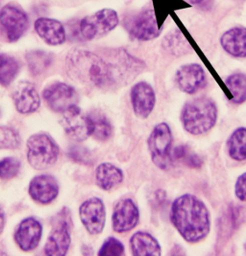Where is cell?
<instances>
[{
	"instance_id": "obj_1",
	"label": "cell",
	"mask_w": 246,
	"mask_h": 256,
	"mask_svg": "<svg viewBox=\"0 0 246 256\" xmlns=\"http://www.w3.org/2000/svg\"><path fill=\"white\" fill-rule=\"evenodd\" d=\"M66 66L68 74L75 81L98 88H112L123 82L132 81L144 64L123 50L115 51L110 60L93 52L73 49L68 54Z\"/></svg>"
},
{
	"instance_id": "obj_2",
	"label": "cell",
	"mask_w": 246,
	"mask_h": 256,
	"mask_svg": "<svg viewBox=\"0 0 246 256\" xmlns=\"http://www.w3.org/2000/svg\"><path fill=\"white\" fill-rule=\"evenodd\" d=\"M170 219L178 232L188 243H198L210 232V212L193 195L185 194L172 204Z\"/></svg>"
},
{
	"instance_id": "obj_3",
	"label": "cell",
	"mask_w": 246,
	"mask_h": 256,
	"mask_svg": "<svg viewBox=\"0 0 246 256\" xmlns=\"http://www.w3.org/2000/svg\"><path fill=\"white\" fill-rule=\"evenodd\" d=\"M181 120L185 130L194 136L209 132L216 123L217 108L208 98H197L188 102L182 110Z\"/></svg>"
},
{
	"instance_id": "obj_4",
	"label": "cell",
	"mask_w": 246,
	"mask_h": 256,
	"mask_svg": "<svg viewBox=\"0 0 246 256\" xmlns=\"http://www.w3.org/2000/svg\"><path fill=\"white\" fill-rule=\"evenodd\" d=\"M59 148L47 134L32 136L27 141V160L37 170H46L58 160Z\"/></svg>"
},
{
	"instance_id": "obj_5",
	"label": "cell",
	"mask_w": 246,
	"mask_h": 256,
	"mask_svg": "<svg viewBox=\"0 0 246 256\" xmlns=\"http://www.w3.org/2000/svg\"><path fill=\"white\" fill-rule=\"evenodd\" d=\"M118 16L115 10L102 9L83 18L79 32L84 40H94L113 31L118 25Z\"/></svg>"
},
{
	"instance_id": "obj_6",
	"label": "cell",
	"mask_w": 246,
	"mask_h": 256,
	"mask_svg": "<svg viewBox=\"0 0 246 256\" xmlns=\"http://www.w3.org/2000/svg\"><path fill=\"white\" fill-rule=\"evenodd\" d=\"M124 26L130 35L140 40H151L159 36L162 31V26L157 22L153 8H145L126 18Z\"/></svg>"
},
{
	"instance_id": "obj_7",
	"label": "cell",
	"mask_w": 246,
	"mask_h": 256,
	"mask_svg": "<svg viewBox=\"0 0 246 256\" xmlns=\"http://www.w3.org/2000/svg\"><path fill=\"white\" fill-rule=\"evenodd\" d=\"M172 132L166 123L158 124L148 138V148L155 164L165 169L171 162Z\"/></svg>"
},
{
	"instance_id": "obj_8",
	"label": "cell",
	"mask_w": 246,
	"mask_h": 256,
	"mask_svg": "<svg viewBox=\"0 0 246 256\" xmlns=\"http://www.w3.org/2000/svg\"><path fill=\"white\" fill-rule=\"evenodd\" d=\"M61 125L71 140L82 142L93 132V125L89 116H86L77 105H73L62 112Z\"/></svg>"
},
{
	"instance_id": "obj_9",
	"label": "cell",
	"mask_w": 246,
	"mask_h": 256,
	"mask_svg": "<svg viewBox=\"0 0 246 256\" xmlns=\"http://www.w3.org/2000/svg\"><path fill=\"white\" fill-rule=\"evenodd\" d=\"M29 20L24 10L7 5L0 11V27L10 42L19 40L28 29Z\"/></svg>"
},
{
	"instance_id": "obj_10",
	"label": "cell",
	"mask_w": 246,
	"mask_h": 256,
	"mask_svg": "<svg viewBox=\"0 0 246 256\" xmlns=\"http://www.w3.org/2000/svg\"><path fill=\"white\" fill-rule=\"evenodd\" d=\"M66 210L61 212L57 217V221L53 224V230L50 233L45 252L47 256H66L71 246V232L70 224L67 220L68 216L65 215Z\"/></svg>"
},
{
	"instance_id": "obj_11",
	"label": "cell",
	"mask_w": 246,
	"mask_h": 256,
	"mask_svg": "<svg viewBox=\"0 0 246 256\" xmlns=\"http://www.w3.org/2000/svg\"><path fill=\"white\" fill-rule=\"evenodd\" d=\"M80 219L88 232L96 235L102 232L105 226L106 210L103 202L98 198H92L85 202L79 210Z\"/></svg>"
},
{
	"instance_id": "obj_12",
	"label": "cell",
	"mask_w": 246,
	"mask_h": 256,
	"mask_svg": "<svg viewBox=\"0 0 246 256\" xmlns=\"http://www.w3.org/2000/svg\"><path fill=\"white\" fill-rule=\"evenodd\" d=\"M44 99L52 110L63 112L71 106L76 105L78 95L71 86L64 82H55L45 90Z\"/></svg>"
},
{
	"instance_id": "obj_13",
	"label": "cell",
	"mask_w": 246,
	"mask_h": 256,
	"mask_svg": "<svg viewBox=\"0 0 246 256\" xmlns=\"http://www.w3.org/2000/svg\"><path fill=\"white\" fill-rule=\"evenodd\" d=\"M140 220L138 206L131 198L119 200L113 213V228L118 233L128 232L135 228Z\"/></svg>"
},
{
	"instance_id": "obj_14",
	"label": "cell",
	"mask_w": 246,
	"mask_h": 256,
	"mask_svg": "<svg viewBox=\"0 0 246 256\" xmlns=\"http://www.w3.org/2000/svg\"><path fill=\"white\" fill-rule=\"evenodd\" d=\"M12 98L17 110L24 114L35 112L41 106L40 95L35 86L30 82L17 84L13 90Z\"/></svg>"
},
{
	"instance_id": "obj_15",
	"label": "cell",
	"mask_w": 246,
	"mask_h": 256,
	"mask_svg": "<svg viewBox=\"0 0 246 256\" xmlns=\"http://www.w3.org/2000/svg\"><path fill=\"white\" fill-rule=\"evenodd\" d=\"M178 88L188 94L197 92L203 86L206 75L203 68L198 64H189L181 66L176 72Z\"/></svg>"
},
{
	"instance_id": "obj_16",
	"label": "cell",
	"mask_w": 246,
	"mask_h": 256,
	"mask_svg": "<svg viewBox=\"0 0 246 256\" xmlns=\"http://www.w3.org/2000/svg\"><path fill=\"white\" fill-rule=\"evenodd\" d=\"M131 100L136 116L144 119L152 112L156 104V95L149 84L141 82L132 88Z\"/></svg>"
},
{
	"instance_id": "obj_17",
	"label": "cell",
	"mask_w": 246,
	"mask_h": 256,
	"mask_svg": "<svg viewBox=\"0 0 246 256\" xmlns=\"http://www.w3.org/2000/svg\"><path fill=\"white\" fill-rule=\"evenodd\" d=\"M42 232L43 228L40 222L34 218H27L20 224L15 234V239L22 250L30 252L38 246Z\"/></svg>"
},
{
	"instance_id": "obj_18",
	"label": "cell",
	"mask_w": 246,
	"mask_h": 256,
	"mask_svg": "<svg viewBox=\"0 0 246 256\" xmlns=\"http://www.w3.org/2000/svg\"><path fill=\"white\" fill-rule=\"evenodd\" d=\"M58 182L52 176H37L29 186L31 198L43 204H50L58 196Z\"/></svg>"
},
{
	"instance_id": "obj_19",
	"label": "cell",
	"mask_w": 246,
	"mask_h": 256,
	"mask_svg": "<svg viewBox=\"0 0 246 256\" xmlns=\"http://www.w3.org/2000/svg\"><path fill=\"white\" fill-rule=\"evenodd\" d=\"M35 30L39 36L49 46H56L66 42L65 27L56 20L40 18L36 20Z\"/></svg>"
},
{
	"instance_id": "obj_20",
	"label": "cell",
	"mask_w": 246,
	"mask_h": 256,
	"mask_svg": "<svg viewBox=\"0 0 246 256\" xmlns=\"http://www.w3.org/2000/svg\"><path fill=\"white\" fill-rule=\"evenodd\" d=\"M223 49L235 58L246 57V28L234 27L223 34L220 38Z\"/></svg>"
},
{
	"instance_id": "obj_21",
	"label": "cell",
	"mask_w": 246,
	"mask_h": 256,
	"mask_svg": "<svg viewBox=\"0 0 246 256\" xmlns=\"http://www.w3.org/2000/svg\"><path fill=\"white\" fill-rule=\"evenodd\" d=\"M130 246L134 256H159L162 254L160 244L149 233L142 232L135 233L130 240Z\"/></svg>"
},
{
	"instance_id": "obj_22",
	"label": "cell",
	"mask_w": 246,
	"mask_h": 256,
	"mask_svg": "<svg viewBox=\"0 0 246 256\" xmlns=\"http://www.w3.org/2000/svg\"><path fill=\"white\" fill-rule=\"evenodd\" d=\"M95 180L101 189L109 191L119 186L123 180V173L111 163H102L96 168Z\"/></svg>"
},
{
	"instance_id": "obj_23",
	"label": "cell",
	"mask_w": 246,
	"mask_h": 256,
	"mask_svg": "<svg viewBox=\"0 0 246 256\" xmlns=\"http://www.w3.org/2000/svg\"><path fill=\"white\" fill-rule=\"evenodd\" d=\"M20 72V64L11 55L0 51V84L8 86Z\"/></svg>"
},
{
	"instance_id": "obj_24",
	"label": "cell",
	"mask_w": 246,
	"mask_h": 256,
	"mask_svg": "<svg viewBox=\"0 0 246 256\" xmlns=\"http://www.w3.org/2000/svg\"><path fill=\"white\" fill-rule=\"evenodd\" d=\"M229 156L237 162L246 160V128L235 130L227 142Z\"/></svg>"
},
{
	"instance_id": "obj_25",
	"label": "cell",
	"mask_w": 246,
	"mask_h": 256,
	"mask_svg": "<svg viewBox=\"0 0 246 256\" xmlns=\"http://www.w3.org/2000/svg\"><path fill=\"white\" fill-rule=\"evenodd\" d=\"M163 46L164 49L177 56L188 53V51L191 50V46L187 38L179 29H175L164 38Z\"/></svg>"
},
{
	"instance_id": "obj_26",
	"label": "cell",
	"mask_w": 246,
	"mask_h": 256,
	"mask_svg": "<svg viewBox=\"0 0 246 256\" xmlns=\"http://www.w3.org/2000/svg\"><path fill=\"white\" fill-rule=\"evenodd\" d=\"M225 84L232 94L231 102L234 104H241L246 101V75L242 73H235L229 76Z\"/></svg>"
},
{
	"instance_id": "obj_27",
	"label": "cell",
	"mask_w": 246,
	"mask_h": 256,
	"mask_svg": "<svg viewBox=\"0 0 246 256\" xmlns=\"http://www.w3.org/2000/svg\"><path fill=\"white\" fill-rule=\"evenodd\" d=\"M92 125H93V132L92 136L94 138L99 141H106L109 140L113 134V128L107 117L97 112H94L90 116Z\"/></svg>"
},
{
	"instance_id": "obj_28",
	"label": "cell",
	"mask_w": 246,
	"mask_h": 256,
	"mask_svg": "<svg viewBox=\"0 0 246 256\" xmlns=\"http://www.w3.org/2000/svg\"><path fill=\"white\" fill-rule=\"evenodd\" d=\"M172 160H181L192 168H200L203 165L202 158L196 154H193L186 146L176 147L171 152V162Z\"/></svg>"
},
{
	"instance_id": "obj_29",
	"label": "cell",
	"mask_w": 246,
	"mask_h": 256,
	"mask_svg": "<svg viewBox=\"0 0 246 256\" xmlns=\"http://www.w3.org/2000/svg\"><path fill=\"white\" fill-rule=\"evenodd\" d=\"M27 62L31 71L39 74L47 70L51 64V57L49 54L43 51H32L27 55Z\"/></svg>"
},
{
	"instance_id": "obj_30",
	"label": "cell",
	"mask_w": 246,
	"mask_h": 256,
	"mask_svg": "<svg viewBox=\"0 0 246 256\" xmlns=\"http://www.w3.org/2000/svg\"><path fill=\"white\" fill-rule=\"evenodd\" d=\"M20 144V136L14 128L0 127V149H17Z\"/></svg>"
},
{
	"instance_id": "obj_31",
	"label": "cell",
	"mask_w": 246,
	"mask_h": 256,
	"mask_svg": "<svg viewBox=\"0 0 246 256\" xmlns=\"http://www.w3.org/2000/svg\"><path fill=\"white\" fill-rule=\"evenodd\" d=\"M21 162L15 158H7L0 162V178L9 180L19 174Z\"/></svg>"
},
{
	"instance_id": "obj_32",
	"label": "cell",
	"mask_w": 246,
	"mask_h": 256,
	"mask_svg": "<svg viewBox=\"0 0 246 256\" xmlns=\"http://www.w3.org/2000/svg\"><path fill=\"white\" fill-rule=\"evenodd\" d=\"M124 254V246L117 238L110 237L102 244L98 256H123Z\"/></svg>"
},
{
	"instance_id": "obj_33",
	"label": "cell",
	"mask_w": 246,
	"mask_h": 256,
	"mask_svg": "<svg viewBox=\"0 0 246 256\" xmlns=\"http://www.w3.org/2000/svg\"><path fill=\"white\" fill-rule=\"evenodd\" d=\"M234 193L237 198L246 202V173L238 176L234 186Z\"/></svg>"
},
{
	"instance_id": "obj_34",
	"label": "cell",
	"mask_w": 246,
	"mask_h": 256,
	"mask_svg": "<svg viewBox=\"0 0 246 256\" xmlns=\"http://www.w3.org/2000/svg\"><path fill=\"white\" fill-rule=\"evenodd\" d=\"M4 226H5V214L3 210L0 208V233L3 232Z\"/></svg>"
},
{
	"instance_id": "obj_35",
	"label": "cell",
	"mask_w": 246,
	"mask_h": 256,
	"mask_svg": "<svg viewBox=\"0 0 246 256\" xmlns=\"http://www.w3.org/2000/svg\"><path fill=\"white\" fill-rule=\"evenodd\" d=\"M184 1L189 2L190 4H199L201 2H203L204 0H184Z\"/></svg>"
},
{
	"instance_id": "obj_36",
	"label": "cell",
	"mask_w": 246,
	"mask_h": 256,
	"mask_svg": "<svg viewBox=\"0 0 246 256\" xmlns=\"http://www.w3.org/2000/svg\"><path fill=\"white\" fill-rule=\"evenodd\" d=\"M0 254H3V256H6V254H5V252H1V250H0Z\"/></svg>"
}]
</instances>
